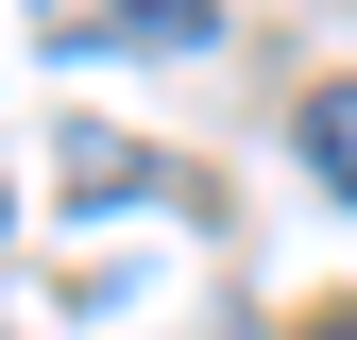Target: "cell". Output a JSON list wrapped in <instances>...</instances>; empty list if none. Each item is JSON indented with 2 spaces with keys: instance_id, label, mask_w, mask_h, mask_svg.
<instances>
[{
  "instance_id": "3957f363",
  "label": "cell",
  "mask_w": 357,
  "mask_h": 340,
  "mask_svg": "<svg viewBox=\"0 0 357 340\" xmlns=\"http://www.w3.org/2000/svg\"><path fill=\"white\" fill-rule=\"evenodd\" d=\"M119 187H153V153L137 137H68V204H119Z\"/></svg>"
},
{
  "instance_id": "6da1fadb",
  "label": "cell",
  "mask_w": 357,
  "mask_h": 340,
  "mask_svg": "<svg viewBox=\"0 0 357 340\" xmlns=\"http://www.w3.org/2000/svg\"><path fill=\"white\" fill-rule=\"evenodd\" d=\"M34 34L52 52H204V0H34Z\"/></svg>"
},
{
  "instance_id": "7a4b0ae2",
  "label": "cell",
  "mask_w": 357,
  "mask_h": 340,
  "mask_svg": "<svg viewBox=\"0 0 357 340\" xmlns=\"http://www.w3.org/2000/svg\"><path fill=\"white\" fill-rule=\"evenodd\" d=\"M289 153L324 170L340 204H357V85H306V102H289Z\"/></svg>"
},
{
  "instance_id": "277c9868",
  "label": "cell",
  "mask_w": 357,
  "mask_h": 340,
  "mask_svg": "<svg viewBox=\"0 0 357 340\" xmlns=\"http://www.w3.org/2000/svg\"><path fill=\"white\" fill-rule=\"evenodd\" d=\"M306 340H357V307H324V323H306Z\"/></svg>"
}]
</instances>
